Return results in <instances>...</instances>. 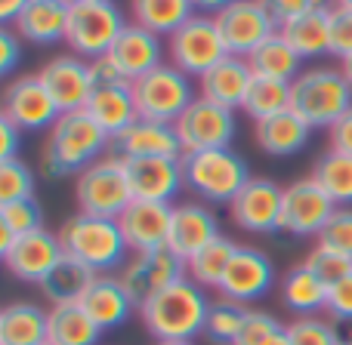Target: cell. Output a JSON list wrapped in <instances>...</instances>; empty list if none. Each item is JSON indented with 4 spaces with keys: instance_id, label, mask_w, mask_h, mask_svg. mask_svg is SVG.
Returning a JSON list of instances; mask_svg holds the SVG:
<instances>
[{
    "instance_id": "cell-1",
    "label": "cell",
    "mask_w": 352,
    "mask_h": 345,
    "mask_svg": "<svg viewBox=\"0 0 352 345\" xmlns=\"http://www.w3.org/2000/svg\"><path fill=\"white\" fill-rule=\"evenodd\" d=\"M136 311H140V321L148 330V336H155V342H195L198 336H204L210 299H207L204 287H198L188 278H179L176 284L146 299Z\"/></svg>"
},
{
    "instance_id": "cell-2",
    "label": "cell",
    "mask_w": 352,
    "mask_h": 345,
    "mask_svg": "<svg viewBox=\"0 0 352 345\" xmlns=\"http://www.w3.org/2000/svg\"><path fill=\"white\" fill-rule=\"evenodd\" d=\"M109 145V133L87 111H68V115H59V121L47 130L41 164L50 176H80L102 158Z\"/></svg>"
},
{
    "instance_id": "cell-3",
    "label": "cell",
    "mask_w": 352,
    "mask_h": 345,
    "mask_svg": "<svg viewBox=\"0 0 352 345\" xmlns=\"http://www.w3.org/2000/svg\"><path fill=\"white\" fill-rule=\"evenodd\" d=\"M62 253L68 259L87 265L93 274H111L121 272L124 262L130 259V247L124 241V231L118 219L102 216H87V213H74L62 222L59 228Z\"/></svg>"
},
{
    "instance_id": "cell-4",
    "label": "cell",
    "mask_w": 352,
    "mask_h": 345,
    "mask_svg": "<svg viewBox=\"0 0 352 345\" xmlns=\"http://www.w3.org/2000/svg\"><path fill=\"white\" fill-rule=\"evenodd\" d=\"M291 108L312 130H331L352 108V86L340 68H306L291 80Z\"/></svg>"
},
{
    "instance_id": "cell-5",
    "label": "cell",
    "mask_w": 352,
    "mask_h": 345,
    "mask_svg": "<svg viewBox=\"0 0 352 345\" xmlns=\"http://www.w3.org/2000/svg\"><path fill=\"white\" fill-rule=\"evenodd\" d=\"M182 179L186 188L204 204H226L250 182V167L235 148H210V152L182 154Z\"/></svg>"
},
{
    "instance_id": "cell-6",
    "label": "cell",
    "mask_w": 352,
    "mask_h": 345,
    "mask_svg": "<svg viewBox=\"0 0 352 345\" xmlns=\"http://www.w3.org/2000/svg\"><path fill=\"white\" fill-rule=\"evenodd\" d=\"M74 198L87 216L118 219L133 200L127 179V164L118 154H105L74 179Z\"/></svg>"
},
{
    "instance_id": "cell-7",
    "label": "cell",
    "mask_w": 352,
    "mask_h": 345,
    "mask_svg": "<svg viewBox=\"0 0 352 345\" xmlns=\"http://www.w3.org/2000/svg\"><path fill=\"white\" fill-rule=\"evenodd\" d=\"M226 56L232 53L223 40V31H219L217 19L207 12H195L182 28H176L167 37V62L188 78H204Z\"/></svg>"
},
{
    "instance_id": "cell-8",
    "label": "cell",
    "mask_w": 352,
    "mask_h": 345,
    "mask_svg": "<svg viewBox=\"0 0 352 345\" xmlns=\"http://www.w3.org/2000/svg\"><path fill=\"white\" fill-rule=\"evenodd\" d=\"M133 99L142 121L176 123L198 96H195L192 78L173 68L170 62H164V65L152 68L148 74L133 80Z\"/></svg>"
},
{
    "instance_id": "cell-9",
    "label": "cell",
    "mask_w": 352,
    "mask_h": 345,
    "mask_svg": "<svg viewBox=\"0 0 352 345\" xmlns=\"http://www.w3.org/2000/svg\"><path fill=\"white\" fill-rule=\"evenodd\" d=\"M127 28L124 12L115 0H102V3H72L68 12V34L65 43L74 56L93 62L99 56H109L121 31Z\"/></svg>"
},
{
    "instance_id": "cell-10",
    "label": "cell",
    "mask_w": 352,
    "mask_h": 345,
    "mask_svg": "<svg viewBox=\"0 0 352 345\" xmlns=\"http://www.w3.org/2000/svg\"><path fill=\"white\" fill-rule=\"evenodd\" d=\"M173 130L179 136L182 154H195V152H210V148H232L238 121H235V111L198 96L179 115Z\"/></svg>"
},
{
    "instance_id": "cell-11",
    "label": "cell",
    "mask_w": 352,
    "mask_h": 345,
    "mask_svg": "<svg viewBox=\"0 0 352 345\" xmlns=\"http://www.w3.org/2000/svg\"><path fill=\"white\" fill-rule=\"evenodd\" d=\"M337 204L328 198L322 185L312 176L306 179H294L285 185V198H281V225L278 228L291 237H318L328 219L334 216Z\"/></svg>"
},
{
    "instance_id": "cell-12",
    "label": "cell",
    "mask_w": 352,
    "mask_h": 345,
    "mask_svg": "<svg viewBox=\"0 0 352 345\" xmlns=\"http://www.w3.org/2000/svg\"><path fill=\"white\" fill-rule=\"evenodd\" d=\"M217 25L223 31V40L229 47L232 56H244L248 59L266 37H272L278 31V19H275L269 0H235L232 6H226L223 12H217Z\"/></svg>"
},
{
    "instance_id": "cell-13",
    "label": "cell",
    "mask_w": 352,
    "mask_h": 345,
    "mask_svg": "<svg viewBox=\"0 0 352 345\" xmlns=\"http://www.w3.org/2000/svg\"><path fill=\"white\" fill-rule=\"evenodd\" d=\"M281 198L285 188L266 176H250V182L229 204V216L248 235H272L281 231Z\"/></svg>"
},
{
    "instance_id": "cell-14",
    "label": "cell",
    "mask_w": 352,
    "mask_h": 345,
    "mask_svg": "<svg viewBox=\"0 0 352 345\" xmlns=\"http://www.w3.org/2000/svg\"><path fill=\"white\" fill-rule=\"evenodd\" d=\"M59 105L43 86L37 74H22V78L10 80L3 90V117L12 121L22 133H34V130H50L59 121Z\"/></svg>"
},
{
    "instance_id": "cell-15",
    "label": "cell",
    "mask_w": 352,
    "mask_h": 345,
    "mask_svg": "<svg viewBox=\"0 0 352 345\" xmlns=\"http://www.w3.org/2000/svg\"><path fill=\"white\" fill-rule=\"evenodd\" d=\"M121 284L127 287L130 299L140 309L146 299H152L155 293H161L164 287L176 284L179 278H186V262L176 253H170L167 247L161 250H148V253H133L124 268L118 272Z\"/></svg>"
},
{
    "instance_id": "cell-16",
    "label": "cell",
    "mask_w": 352,
    "mask_h": 345,
    "mask_svg": "<svg viewBox=\"0 0 352 345\" xmlns=\"http://www.w3.org/2000/svg\"><path fill=\"white\" fill-rule=\"evenodd\" d=\"M37 78L43 80V86H47L50 96L56 99L62 115H68V111H84L87 105H90L93 93H96V80H93L90 62L74 53L50 59L47 65H41Z\"/></svg>"
},
{
    "instance_id": "cell-17",
    "label": "cell",
    "mask_w": 352,
    "mask_h": 345,
    "mask_svg": "<svg viewBox=\"0 0 352 345\" xmlns=\"http://www.w3.org/2000/svg\"><path fill=\"white\" fill-rule=\"evenodd\" d=\"M62 259H65V253H62L59 231H50V228H37V231H31V235L16 237V243L3 253L6 272L16 281L37 284V287L47 281V274L53 272Z\"/></svg>"
},
{
    "instance_id": "cell-18",
    "label": "cell",
    "mask_w": 352,
    "mask_h": 345,
    "mask_svg": "<svg viewBox=\"0 0 352 345\" xmlns=\"http://www.w3.org/2000/svg\"><path fill=\"white\" fill-rule=\"evenodd\" d=\"M275 287V265L263 250L256 247H238L219 281L217 293L226 299H235L241 305H250L263 299Z\"/></svg>"
},
{
    "instance_id": "cell-19",
    "label": "cell",
    "mask_w": 352,
    "mask_h": 345,
    "mask_svg": "<svg viewBox=\"0 0 352 345\" xmlns=\"http://www.w3.org/2000/svg\"><path fill=\"white\" fill-rule=\"evenodd\" d=\"M173 204H155V200H130L127 210L118 216L130 253H148V250L167 247L170 237Z\"/></svg>"
},
{
    "instance_id": "cell-20",
    "label": "cell",
    "mask_w": 352,
    "mask_h": 345,
    "mask_svg": "<svg viewBox=\"0 0 352 345\" xmlns=\"http://www.w3.org/2000/svg\"><path fill=\"white\" fill-rule=\"evenodd\" d=\"M219 237V219L204 200H186V204H173L170 219V237H167V250L176 253L182 262L192 259L198 250H204L210 241Z\"/></svg>"
},
{
    "instance_id": "cell-21",
    "label": "cell",
    "mask_w": 352,
    "mask_h": 345,
    "mask_svg": "<svg viewBox=\"0 0 352 345\" xmlns=\"http://www.w3.org/2000/svg\"><path fill=\"white\" fill-rule=\"evenodd\" d=\"M127 179L133 200H155V204H173L182 179V158H130Z\"/></svg>"
},
{
    "instance_id": "cell-22",
    "label": "cell",
    "mask_w": 352,
    "mask_h": 345,
    "mask_svg": "<svg viewBox=\"0 0 352 345\" xmlns=\"http://www.w3.org/2000/svg\"><path fill=\"white\" fill-rule=\"evenodd\" d=\"M164 53H167L164 37H158L155 31L142 28V25H136V22H127V28L121 31V37L115 40L109 56L115 59V65L127 74L130 84H133L136 78L148 74L152 68L164 65Z\"/></svg>"
},
{
    "instance_id": "cell-23",
    "label": "cell",
    "mask_w": 352,
    "mask_h": 345,
    "mask_svg": "<svg viewBox=\"0 0 352 345\" xmlns=\"http://www.w3.org/2000/svg\"><path fill=\"white\" fill-rule=\"evenodd\" d=\"M118 158H182V145L176 136L173 123H158V121H136L127 127L121 136L111 139Z\"/></svg>"
},
{
    "instance_id": "cell-24",
    "label": "cell",
    "mask_w": 352,
    "mask_h": 345,
    "mask_svg": "<svg viewBox=\"0 0 352 345\" xmlns=\"http://www.w3.org/2000/svg\"><path fill=\"white\" fill-rule=\"evenodd\" d=\"M250 80H254V71H250L248 59L244 56H226L204 78H198V96L213 105H223L229 111H238L250 90Z\"/></svg>"
},
{
    "instance_id": "cell-25",
    "label": "cell",
    "mask_w": 352,
    "mask_h": 345,
    "mask_svg": "<svg viewBox=\"0 0 352 345\" xmlns=\"http://www.w3.org/2000/svg\"><path fill=\"white\" fill-rule=\"evenodd\" d=\"M80 309L102 330H111V327H121V324L130 321L136 302L130 299L127 287L121 284L118 274H96L93 284L87 287V293L80 296Z\"/></svg>"
},
{
    "instance_id": "cell-26",
    "label": "cell",
    "mask_w": 352,
    "mask_h": 345,
    "mask_svg": "<svg viewBox=\"0 0 352 345\" xmlns=\"http://www.w3.org/2000/svg\"><path fill=\"white\" fill-rule=\"evenodd\" d=\"M68 12H72V0H28L16 25V34L37 47H53L62 43L68 34Z\"/></svg>"
},
{
    "instance_id": "cell-27",
    "label": "cell",
    "mask_w": 352,
    "mask_h": 345,
    "mask_svg": "<svg viewBox=\"0 0 352 345\" xmlns=\"http://www.w3.org/2000/svg\"><path fill=\"white\" fill-rule=\"evenodd\" d=\"M309 136H312V127L294 108L254 123L256 148H260L263 154H269V158H291V154H300L309 145Z\"/></svg>"
},
{
    "instance_id": "cell-28",
    "label": "cell",
    "mask_w": 352,
    "mask_h": 345,
    "mask_svg": "<svg viewBox=\"0 0 352 345\" xmlns=\"http://www.w3.org/2000/svg\"><path fill=\"white\" fill-rule=\"evenodd\" d=\"M84 111L109 133V139H115V136H121L124 130L140 121L136 99H133V84L96 86V93H93L90 105H87Z\"/></svg>"
},
{
    "instance_id": "cell-29",
    "label": "cell",
    "mask_w": 352,
    "mask_h": 345,
    "mask_svg": "<svg viewBox=\"0 0 352 345\" xmlns=\"http://www.w3.org/2000/svg\"><path fill=\"white\" fill-rule=\"evenodd\" d=\"M105 330L80 309V302L50 305L47 342L50 345H99Z\"/></svg>"
},
{
    "instance_id": "cell-30",
    "label": "cell",
    "mask_w": 352,
    "mask_h": 345,
    "mask_svg": "<svg viewBox=\"0 0 352 345\" xmlns=\"http://www.w3.org/2000/svg\"><path fill=\"white\" fill-rule=\"evenodd\" d=\"M281 302L294 318L322 315L328 309V284L318 281L306 262H300L281 278Z\"/></svg>"
},
{
    "instance_id": "cell-31",
    "label": "cell",
    "mask_w": 352,
    "mask_h": 345,
    "mask_svg": "<svg viewBox=\"0 0 352 345\" xmlns=\"http://www.w3.org/2000/svg\"><path fill=\"white\" fill-rule=\"evenodd\" d=\"M281 37L297 49L300 59H318L328 53L331 56V6L328 10H316L306 16L287 19L278 25Z\"/></svg>"
},
{
    "instance_id": "cell-32",
    "label": "cell",
    "mask_w": 352,
    "mask_h": 345,
    "mask_svg": "<svg viewBox=\"0 0 352 345\" xmlns=\"http://www.w3.org/2000/svg\"><path fill=\"white\" fill-rule=\"evenodd\" d=\"M0 345H47V311L34 302H10L0 311Z\"/></svg>"
},
{
    "instance_id": "cell-33",
    "label": "cell",
    "mask_w": 352,
    "mask_h": 345,
    "mask_svg": "<svg viewBox=\"0 0 352 345\" xmlns=\"http://www.w3.org/2000/svg\"><path fill=\"white\" fill-rule=\"evenodd\" d=\"M248 65H250V71H254V78L287 80V84L303 71V59H300L297 49L281 37V31H275L272 37H266V40L248 56Z\"/></svg>"
},
{
    "instance_id": "cell-34",
    "label": "cell",
    "mask_w": 352,
    "mask_h": 345,
    "mask_svg": "<svg viewBox=\"0 0 352 345\" xmlns=\"http://www.w3.org/2000/svg\"><path fill=\"white\" fill-rule=\"evenodd\" d=\"M130 16L136 25L167 40L176 28H182L195 16V6L192 0H130Z\"/></svg>"
},
{
    "instance_id": "cell-35",
    "label": "cell",
    "mask_w": 352,
    "mask_h": 345,
    "mask_svg": "<svg viewBox=\"0 0 352 345\" xmlns=\"http://www.w3.org/2000/svg\"><path fill=\"white\" fill-rule=\"evenodd\" d=\"M235 250H238V243L232 241V237L219 235L217 241H210L204 250H198L192 259H186V278L195 281L198 287H204V290H217L226 268H229V262H232V256H235Z\"/></svg>"
},
{
    "instance_id": "cell-36",
    "label": "cell",
    "mask_w": 352,
    "mask_h": 345,
    "mask_svg": "<svg viewBox=\"0 0 352 345\" xmlns=\"http://www.w3.org/2000/svg\"><path fill=\"white\" fill-rule=\"evenodd\" d=\"M93 278H96V274H93L90 268L65 256V259L47 274V281L41 284V293L50 299V305L80 302V296H84L87 287L93 284Z\"/></svg>"
},
{
    "instance_id": "cell-37",
    "label": "cell",
    "mask_w": 352,
    "mask_h": 345,
    "mask_svg": "<svg viewBox=\"0 0 352 345\" xmlns=\"http://www.w3.org/2000/svg\"><path fill=\"white\" fill-rule=\"evenodd\" d=\"M312 179L328 191V198L337 206H352V158L340 152H324L322 158L312 164Z\"/></svg>"
},
{
    "instance_id": "cell-38",
    "label": "cell",
    "mask_w": 352,
    "mask_h": 345,
    "mask_svg": "<svg viewBox=\"0 0 352 345\" xmlns=\"http://www.w3.org/2000/svg\"><path fill=\"white\" fill-rule=\"evenodd\" d=\"M291 108V84L287 80H272V78H254L250 80V90L244 96L241 111L250 121H266L272 115Z\"/></svg>"
},
{
    "instance_id": "cell-39",
    "label": "cell",
    "mask_w": 352,
    "mask_h": 345,
    "mask_svg": "<svg viewBox=\"0 0 352 345\" xmlns=\"http://www.w3.org/2000/svg\"><path fill=\"white\" fill-rule=\"evenodd\" d=\"M248 305L235 302V299L219 296L217 302H210L207 311V324H204V336L213 345H235L238 333L244 327V318H248Z\"/></svg>"
},
{
    "instance_id": "cell-40",
    "label": "cell",
    "mask_w": 352,
    "mask_h": 345,
    "mask_svg": "<svg viewBox=\"0 0 352 345\" xmlns=\"http://www.w3.org/2000/svg\"><path fill=\"white\" fill-rule=\"evenodd\" d=\"M34 198V173L25 160H0V204Z\"/></svg>"
},
{
    "instance_id": "cell-41",
    "label": "cell",
    "mask_w": 352,
    "mask_h": 345,
    "mask_svg": "<svg viewBox=\"0 0 352 345\" xmlns=\"http://www.w3.org/2000/svg\"><path fill=\"white\" fill-rule=\"evenodd\" d=\"M0 225L10 228L16 237L31 235V231L43 228V210L34 198L28 200H12V204H0Z\"/></svg>"
},
{
    "instance_id": "cell-42",
    "label": "cell",
    "mask_w": 352,
    "mask_h": 345,
    "mask_svg": "<svg viewBox=\"0 0 352 345\" xmlns=\"http://www.w3.org/2000/svg\"><path fill=\"white\" fill-rule=\"evenodd\" d=\"M306 265H309V272L316 274L318 281H324L328 287H334L337 281L349 278L352 274V259L343 253H337V250L331 247H322V243H316L312 247V253L306 256Z\"/></svg>"
},
{
    "instance_id": "cell-43",
    "label": "cell",
    "mask_w": 352,
    "mask_h": 345,
    "mask_svg": "<svg viewBox=\"0 0 352 345\" xmlns=\"http://www.w3.org/2000/svg\"><path fill=\"white\" fill-rule=\"evenodd\" d=\"M287 340H291V345H340L334 321H322V315L291 321L287 324Z\"/></svg>"
},
{
    "instance_id": "cell-44",
    "label": "cell",
    "mask_w": 352,
    "mask_h": 345,
    "mask_svg": "<svg viewBox=\"0 0 352 345\" xmlns=\"http://www.w3.org/2000/svg\"><path fill=\"white\" fill-rule=\"evenodd\" d=\"M316 241L322 247H331L352 259V206H337L334 216L328 219V225L322 228V235Z\"/></svg>"
},
{
    "instance_id": "cell-45",
    "label": "cell",
    "mask_w": 352,
    "mask_h": 345,
    "mask_svg": "<svg viewBox=\"0 0 352 345\" xmlns=\"http://www.w3.org/2000/svg\"><path fill=\"white\" fill-rule=\"evenodd\" d=\"M331 56L349 59L352 56V10L331 6Z\"/></svg>"
},
{
    "instance_id": "cell-46",
    "label": "cell",
    "mask_w": 352,
    "mask_h": 345,
    "mask_svg": "<svg viewBox=\"0 0 352 345\" xmlns=\"http://www.w3.org/2000/svg\"><path fill=\"white\" fill-rule=\"evenodd\" d=\"M278 327H281V324H278V318H275V315L250 309L248 318H244V327H241V333H238L235 345H263Z\"/></svg>"
},
{
    "instance_id": "cell-47",
    "label": "cell",
    "mask_w": 352,
    "mask_h": 345,
    "mask_svg": "<svg viewBox=\"0 0 352 345\" xmlns=\"http://www.w3.org/2000/svg\"><path fill=\"white\" fill-rule=\"evenodd\" d=\"M331 321H346L352 318V274L343 281H337L334 287H328V309Z\"/></svg>"
},
{
    "instance_id": "cell-48",
    "label": "cell",
    "mask_w": 352,
    "mask_h": 345,
    "mask_svg": "<svg viewBox=\"0 0 352 345\" xmlns=\"http://www.w3.org/2000/svg\"><path fill=\"white\" fill-rule=\"evenodd\" d=\"M269 6H272L278 22H287V19L306 16V12L328 10V6H334V3H331V0H269Z\"/></svg>"
},
{
    "instance_id": "cell-49",
    "label": "cell",
    "mask_w": 352,
    "mask_h": 345,
    "mask_svg": "<svg viewBox=\"0 0 352 345\" xmlns=\"http://www.w3.org/2000/svg\"><path fill=\"white\" fill-rule=\"evenodd\" d=\"M22 59V37L12 28L0 31V74H12Z\"/></svg>"
},
{
    "instance_id": "cell-50",
    "label": "cell",
    "mask_w": 352,
    "mask_h": 345,
    "mask_svg": "<svg viewBox=\"0 0 352 345\" xmlns=\"http://www.w3.org/2000/svg\"><path fill=\"white\" fill-rule=\"evenodd\" d=\"M90 71H93V80H96V86L130 84L127 74H124L121 68L115 65V59H111V56H99V59H93V62H90Z\"/></svg>"
},
{
    "instance_id": "cell-51",
    "label": "cell",
    "mask_w": 352,
    "mask_h": 345,
    "mask_svg": "<svg viewBox=\"0 0 352 345\" xmlns=\"http://www.w3.org/2000/svg\"><path fill=\"white\" fill-rule=\"evenodd\" d=\"M328 148L331 152H340V154H349L352 158V108L328 130Z\"/></svg>"
},
{
    "instance_id": "cell-52",
    "label": "cell",
    "mask_w": 352,
    "mask_h": 345,
    "mask_svg": "<svg viewBox=\"0 0 352 345\" xmlns=\"http://www.w3.org/2000/svg\"><path fill=\"white\" fill-rule=\"evenodd\" d=\"M19 142H22V130L0 115V160H12V158H16Z\"/></svg>"
},
{
    "instance_id": "cell-53",
    "label": "cell",
    "mask_w": 352,
    "mask_h": 345,
    "mask_svg": "<svg viewBox=\"0 0 352 345\" xmlns=\"http://www.w3.org/2000/svg\"><path fill=\"white\" fill-rule=\"evenodd\" d=\"M28 6V0H0V22L12 25L19 19V12Z\"/></svg>"
},
{
    "instance_id": "cell-54",
    "label": "cell",
    "mask_w": 352,
    "mask_h": 345,
    "mask_svg": "<svg viewBox=\"0 0 352 345\" xmlns=\"http://www.w3.org/2000/svg\"><path fill=\"white\" fill-rule=\"evenodd\" d=\"M235 0H192L195 12H207V16H217V12H223L226 6H232Z\"/></svg>"
},
{
    "instance_id": "cell-55",
    "label": "cell",
    "mask_w": 352,
    "mask_h": 345,
    "mask_svg": "<svg viewBox=\"0 0 352 345\" xmlns=\"http://www.w3.org/2000/svg\"><path fill=\"white\" fill-rule=\"evenodd\" d=\"M334 330H337L340 345H352V318H346V321H334Z\"/></svg>"
},
{
    "instance_id": "cell-56",
    "label": "cell",
    "mask_w": 352,
    "mask_h": 345,
    "mask_svg": "<svg viewBox=\"0 0 352 345\" xmlns=\"http://www.w3.org/2000/svg\"><path fill=\"white\" fill-rule=\"evenodd\" d=\"M263 345H291V340H287V327H278Z\"/></svg>"
},
{
    "instance_id": "cell-57",
    "label": "cell",
    "mask_w": 352,
    "mask_h": 345,
    "mask_svg": "<svg viewBox=\"0 0 352 345\" xmlns=\"http://www.w3.org/2000/svg\"><path fill=\"white\" fill-rule=\"evenodd\" d=\"M340 71H343V78H346V80H349V86H352V56L340 62Z\"/></svg>"
},
{
    "instance_id": "cell-58",
    "label": "cell",
    "mask_w": 352,
    "mask_h": 345,
    "mask_svg": "<svg viewBox=\"0 0 352 345\" xmlns=\"http://www.w3.org/2000/svg\"><path fill=\"white\" fill-rule=\"evenodd\" d=\"M334 6H346V10H352V0H334Z\"/></svg>"
},
{
    "instance_id": "cell-59",
    "label": "cell",
    "mask_w": 352,
    "mask_h": 345,
    "mask_svg": "<svg viewBox=\"0 0 352 345\" xmlns=\"http://www.w3.org/2000/svg\"><path fill=\"white\" fill-rule=\"evenodd\" d=\"M155 345H195V342H155Z\"/></svg>"
},
{
    "instance_id": "cell-60",
    "label": "cell",
    "mask_w": 352,
    "mask_h": 345,
    "mask_svg": "<svg viewBox=\"0 0 352 345\" xmlns=\"http://www.w3.org/2000/svg\"><path fill=\"white\" fill-rule=\"evenodd\" d=\"M72 3H102V0H72Z\"/></svg>"
},
{
    "instance_id": "cell-61",
    "label": "cell",
    "mask_w": 352,
    "mask_h": 345,
    "mask_svg": "<svg viewBox=\"0 0 352 345\" xmlns=\"http://www.w3.org/2000/svg\"><path fill=\"white\" fill-rule=\"evenodd\" d=\"M47 345H50V342H47Z\"/></svg>"
}]
</instances>
